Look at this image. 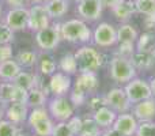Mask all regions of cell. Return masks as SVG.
<instances>
[{"label": "cell", "mask_w": 155, "mask_h": 136, "mask_svg": "<svg viewBox=\"0 0 155 136\" xmlns=\"http://www.w3.org/2000/svg\"><path fill=\"white\" fill-rule=\"evenodd\" d=\"M88 105H90V108L95 112L99 108L106 106V99H105V97H93V98H90V101H88Z\"/></svg>", "instance_id": "39"}, {"label": "cell", "mask_w": 155, "mask_h": 136, "mask_svg": "<svg viewBox=\"0 0 155 136\" xmlns=\"http://www.w3.org/2000/svg\"><path fill=\"white\" fill-rule=\"evenodd\" d=\"M59 67H60V69H61L63 72H64V74H67V75L75 74V72L78 71V64H76L75 56L71 55V53L64 55V56L60 59Z\"/></svg>", "instance_id": "27"}, {"label": "cell", "mask_w": 155, "mask_h": 136, "mask_svg": "<svg viewBox=\"0 0 155 136\" xmlns=\"http://www.w3.org/2000/svg\"><path fill=\"white\" fill-rule=\"evenodd\" d=\"M18 136H23V135H18Z\"/></svg>", "instance_id": "52"}, {"label": "cell", "mask_w": 155, "mask_h": 136, "mask_svg": "<svg viewBox=\"0 0 155 136\" xmlns=\"http://www.w3.org/2000/svg\"><path fill=\"white\" fill-rule=\"evenodd\" d=\"M53 123H52L51 118H46V120H42L40 123H37L33 129H34V134L37 136H52L53 134Z\"/></svg>", "instance_id": "30"}, {"label": "cell", "mask_w": 155, "mask_h": 136, "mask_svg": "<svg viewBox=\"0 0 155 136\" xmlns=\"http://www.w3.org/2000/svg\"><path fill=\"white\" fill-rule=\"evenodd\" d=\"M105 99H106V106H109L114 112H118L120 114L121 113H127L128 109L131 108V102H129L124 88H118V87L112 88L106 94Z\"/></svg>", "instance_id": "10"}, {"label": "cell", "mask_w": 155, "mask_h": 136, "mask_svg": "<svg viewBox=\"0 0 155 136\" xmlns=\"http://www.w3.org/2000/svg\"><path fill=\"white\" fill-rule=\"evenodd\" d=\"M23 2L25 0H5L8 5H11L12 8H18V7H23Z\"/></svg>", "instance_id": "44"}, {"label": "cell", "mask_w": 155, "mask_h": 136, "mask_svg": "<svg viewBox=\"0 0 155 136\" xmlns=\"http://www.w3.org/2000/svg\"><path fill=\"white\" fill-rule=\"evenodd\" d=\"M136 136H155V123L154 121H142L137 125Z\"/></svg>", "instance_id": "34"}, {"label": "cell", "mask_w": 155, "mask_h": 136, "mask_svg": "<svg viewBox=\"0 0 155 136\" xmlns=\"http://www.w3.org/2000/svg\"><path fill=\"white\" fill-rule=\"evenodd\" d=\"M124 91H125L131 104H139V102L146 101L148 98H153V91H151L150 83H147L143 79H137V78H135L131 82L127 83Z\"/></svg>", "instance_id": "4"}, {"label": "cell", "mask_w": 155, "mask_h": 136, "mask_svg": "<svg viewBox=\"0 0 155 136\" xmlns=\"http://www.w3.org/2000/svg\"><path fill=\"white\" fill-rule=\"evenodd\" d=\"M137 32L132 25L124 23L117 29V42L118 44H136Z\"/></svg>", "instance_id": "21"}, {"label": "cell", "mask_w": 155, "mask_h": 136, "mask_svg": "<svg viewBox=\"0 0 155 136\" xmlns=\"http://www.w3.org/2000/svg\"><path fill=\"white\" fill-rule=\"evenodd\" d=\"M135 12H136L135 0H123L120 4L113 8V14L118 21H128Z\"/></svg>", "instance_id": "20"}, {"label": "cell", "mask_w": 155, "mask_h": 136, "mask_svg": "<svg viewBox=\"0 0 155 136\" xmlns=\"http://www.w3.org/2000/svg\"><path fill=\"white\" fill-rule=\"evenodd\" d=\"M45 7L51 18H61L68 11V2L67 0H49Z\"/></svg>", "instance_id": "23"}, {"label": "cell", "mask_w": 155, "mask_h": 136, "mask_svg": "<svg viewBox=\"0 0 155 136\" xmlns=\"http://www.w3.org/2000/svg\"><path fill=\"white\" fill-rule=\"evenodd\" d=\"M150 42H151V35L148 33L142 34L136 41V49L137 51H151Z\"/></svg>", "instance_id": "37"}, {"label": "cell", "mask_w": 155, "mask_h": 136, "mask_svg": "<svg viewBox=\"0 0 155 136\" xmlns=\"http://www.w3.org/2000/svg\"><path fill=\"white\" fill-rule=\"evenodd\" d=\"M110 76L118 83H128L136 76V68L129 59L116 56L110 61Z\"/></svg>", "instance_id": "3"}, {"label": "cell", "mask_w": 155, "mask_h": 136, "mask_svg": "<svg viewBox=\"0 0 155 136\" xmlns=\"http://www.w3.org/2000/svg\"><path fill=\"white\" fill-rule=\"evenodd\" d=\"M101 2H102V4H104V7H107V8H110V10H113V8L120 4L123 0H101Z\"/></svg>", "instance_id": "42"}, {"label": "cell", "mask_w": 155, "mask_h": 136, "mask_svg": "<svg viewBox=\"0 0 155 136\" xmlns=\"http://www.w3.org/2000/svg\"><path fill=\"white\" fill-rule=\"evenodd\" d=\"M70 101L72 102L75 106H80V105H83V102L86 101V95H83V94H80V93H76V91H72Z\"/></svg>", "instance_id": "41"}, {"label": "cell", "mask_w": 155, "mask_h": 136, "mask_svg": "<svg viewBox=\"0 0 155 136\" xmlns=\"http://www.w3.org/2000/svg\"><path fill=\"white\" fill-rule=\"evenodd\" d=\"M131 63L134 64L135 68L139 69H148L154 65V56L151 53V51H135V53L132 55Z\"/></svg>", "instance_id": "19"}, {"label": "cell", "mask_w": 155, "mask_h": 136, "mask_svg": "<svg viewBox=\"0 0 155 136\" xmlns=\"http://www.w3.org/2000/svg\"><path fill=\"white\" fill-rule=\"evenodd\" d=\"M150 86H151V91H153V95L155 97V78H153V80H151Z\"/></svg>", "instance_id": "47"}, {"label": "cell", "mask_w": 155, "mask_h": 136, "mask_svg": "<svg viewBox=\"0 0 155 136\" xmlns=\"http://www.w3.org/2000/svg\"><path fill=\"white\" fill-rule=\"evenodd\" d=\"M68 125L71 127V129H72V132L75 135H79L80 132V128H82V118L79 117H71L70 120L67 121Z\"/></svg>", "instance_id": "40"}, {"label": "cell", "mask_w": 155, "mask_h": 136, "mask_svg": "<svg viewBox=\"0 0 155 136\" xmlns=\"http://www.w3.org/2000/svg\"><path fill=\"white\" fill-rule=\"evenodd\" d=\"M37 80H38V78L35 75L30 74V72L21 71L18 74V76L14 79V83L16 86H19L21 88H23V90L30 91L33 87H37Z\"/></svg>", "instance_id": "24"}, {"label": "cell", "mask_w": 155, "mask_h": 136, "mask_svg": "<svg viewBox=\"0 0 155 136\" xmlns=\"http://www.w3.org/2000/svg\"><path fill=\"white\" fill-rule=\"evenodd\" d=\"M51 26V16L45 5L35 4L29 10V29L40 32L45 27Z\"/></svg>", "instance_id": "9"}, {"label": "cell", "mask_w": 155, "mask_h": 136, "mask_svg": "<svg viewBox=\"0 0 155 136\" xmlns=\"http://www.w3.org/2000/svg\"><path fill=\"white\" fill-rule=\"evenodd\" d=\"M12 59V48L8 45H0V64Z\"/></svg>", "instance_id": "38"}, {"label": "cell", "mask_w": 155, "mask_h": 136, "mask_svg": "<svg viewBox=\"0 0 155 136\" xmlns=\"http://www.w3.org/2000/svg\"><path fill=\"white\" fill-rule=\"evenodd\" d=\"M93 118L99 128H110V127L114 124L116 118H117V114H116L114 110L110 109L109 106H102V108H99L98 110L94 112Z\"/></svg>", "instance_id": "18"}, {"label": "cell", "mask_w": 155, "mask_h": 136, "mask_svg": "<svg viewBox=\"0 0 155 136\" xmlns=\"http://www.w3.org/2000/svg\"><path fill=\"white\" fill-rule=\"evenodd\" d=\"M40 71L44 75H53L56 71V61L51 55H42L40 57Z\"/></svg>", "instance_id": "29"}, {"label": "cell", "mask_w": 155, "mask_h": 136, "mask_svg": "<svg viewBox=\"0 0 155 136\" xmlns=\"http://www.w3.org/2000/svg\"><path fill=\"white\" fill-rule=\"evenodd\" d=\"M0 16H2V5H0Z\"/></svg>", "instance_id": "50"}, {"label": "cell", "mask_w": 155, "mask_h": 136, "mask_svg": "<svg viewBox=\"0 0 155 136\" xmlns=\"http://www.w3.org/2000/svg\"><path fill=\"white\" fill-rule=\"evenodd\" d=\"M151 53H153V56H154V59H155V46L151 48Z\"/></svg>", "instance_id": "49"}, {"label": "cell", "mask_w": 155, "mask_h": 136, "mask_svg": "<svg viewBox=\"0 0 155 136\" xmlns=\"http://www.w3.org/2000/svg\"><path fill=\"white\" fill-rule=\"evenodd\" d=\"M99 136H121V135L118 134V132H116L114 129L112 128V129H106V131L102 132V134L99 135Z\"/></svg>", "instance_id": "45"}, {"label": "cell", "mask_w": 155, "mask_h": 136, "mask_svg": "<svg viewBox=\"0 0 155 136\" xmlns=\"http://www.w3.org/2000/svg\"><path fill=\"white\" fill-rule=\"evenodd\" d=\"M61 32V40L68 42H88L91 38V30L82 19H70V21L61 23L60 26Z\"/></svg>", "instance_id": "1"}, {"label": "cell", "mask_w": 155, "mask_h": 136, "mask_svg": "<svg viewBox=\"0 0 155 136\" xmlns=\"http://www.w3.org/2000/svg\"><path fill=\"white\" fill-rule=\"evenodd\" d=\"M15 61L22 67H33L37 63V55L33 51H22L16 55Z\"/></svg>", "instance_id": "28"}, {"label": "cell", "mask_w": 155, "mask_h": 136, "mask_svg": "<svg viewBox=\"0 0 155 136\" xmlns=\"http://www.w3.org/2000/svg\"><path fill=\"white\" fill-rule=\"evenodd\" d=\"M46 118H49L48 110L44 109V108H34V109L29 113L27 123H29V125L33 128L37 123H40V121H42V120H46Z\"/></svg>", "instance_id": "31"}, {"label": "cell", "mask_w": 155, "mask_h": 136, "mask_svg": "<svg viewBox=\"0 0 155 136\" xmlns=\"http://www.w3.org/2000/svg\"><path fill=\"white\" fill-rule=\"evenodd\" d=\"M52 136H75V134L72 132V129L68 125V123L61 121V123H59L57 125H54Z\"/></svg>", "instance_id": "36"}, {"label": "cell", "mask_w": 155, "mask_h": 136, "mask_svg": "<svg viewBox=\"0 0 155 136\" xmlns=\"http://www.w3.org/2000/svg\"><path fill=\"white\" fill-rule=\"evenodd\" d=\"M14 40V32L5 23H0V45H8Z\"/></svg>", "instance_id": "35"}, {"label": "cell", "mask_w": 155, "mask_h": 136, "mask_svg": "<svg viewBox=\"0 0 155 136\" xmlns=\"http://www.w3.org/2000/svg\"><path fill=\"white\" fill-rule=\"evenodd\" d=\"M72 2H76V3H79V2H80V0H72Z\"/></svg>", "instance_id": "51"}, {"label": "cell", "mask_w": 155, "mask_h": 136, "mask_svg": "<svg viewBox=\"0 0 155 136\" xmlns=\"http://www.w3.org/2000/svg\"><path fill=\"white\" fill-rule=\"evenodd\" d=\"M5 25L12 32L26 29L29 26V10L25 7L11 8L5 15Z\"/></svg>", "instance_id": "12"}, {"label": "cell", "mask_w": 155, "mask_h": 136, "mask_svg": "<svg viewBox=\"0 0 155 136\" xmlns=\"http://www.w3.org/2000/svg\"><path fill=\"white\" fill-rule=\"evenodd\" d=\"M19 72H21V65L12 59L0 64V78L3 80H8V82L14 80Z\"/></svg>", "instance_id": "22"}, {"label": "cell", "mask_w": 155, "mask_h": 136, "mask_svg": "<svg viewBox=\"0 0 155 136\" xmlns=\"http://www.w3.org/2000/svg\"><path fill=\"white\" fill-rule=\"evenodd\" d=\"M46 101V94L44 90L38 87H33L31 90L27 93V106H31L33 109L34 108H42L44 104Z\"/></svg>", "instance_id": "25"}, {"label": "cell", "mask_w": 155, "mask_h": 136, "mask_svg": "<svg viewBox=\"0 0 155 136\" xmlns=\"http://www.w3.org/2000/svg\"><path fill=\"white\" fill-rule=\"evenodd\" d=\"M74 56L80 72H95L104 63L102 55L93 46H82Z\"/></svg>", "instance_id": "2"}, {"label": "cell", "mask_w": 155, "mask_h": 136, "mask_svg": "<svg viewBox=\"0 0 155 136\" xmlns=\"http://www.w3.org/2000/svg\"><path fill=\"white\" fill-rule=\"evenodd\" d=\"M30 2L34 3V5H35V4H42V5H45L46 3L49 2V0H30Z\"/></svg>", "instance_id": "46"}, {"label": "cell", "mask_w": 155, "mask_h": 136, "mask_svg": "<svg viewBox=\"0 0 155 136\" xmlns=\"http://www.w3.org/2000/svg\"><path fill=\"white\" fill-rule=\"evenodd\" d=\"M19 129L16 124L8 120H0V136H18Z\"/></svg>", "instance_id": "33"}, {"label": "cell", "mask_w": 155, "mask_h": 136, "mask_svg": "<svg viewBox=\"0 0 155 136\" xmlns=\"http://www.w3.org/2000/svg\"><path fill=\"white\" fill-rule=\"evenodd\" d=\"M5 117L14 124H22L29 117V106L25 102H12L5 109Z\"/></svg>", "instance_id": "16"}, {"label": "cell", "mask_w": 155, "mask_h": 136, "mask_svg": "<svg viewBox=\"0 0 155 136\" xmlns=\"http://www.w3.org/2000/svg\"><path fill=\"white\" fill-rule=\"evenodd\" d=\"M60 26L61 25H52L45 29L37 32L35 34V41L37 45L44 51H51V49L56 48L59 45L60 40H61V32H60Z\"/></svg>", "instance_id": "5"}, {"label": "cell", "mask_w": 155, "mask_h": 136, "mask_svg": "<svg viewBox=\"0 0 155 136\" xmlns=\"http://www.w3.org/2000/svg\"><path fill=\"white\" fill-rule=\"evenodd\" d=\"M48 88L56 97H63L71 88L70 75L64 74V72H56V74H53L51 76V80H49Z\"/></svg>", "instance_id": "15"}, {"label": "cell", "mask_w": 155, "mask_h": 136, "mask_svg": "<svg viewBox=\"0 0 155 136\" xmlns=\"http://www.w3.org/2000/svg\"><path fill=\"white\" fill-rule=\"evenodd\" d=\"M99 127L97 125V123L94 121V118L86 117L84 120H82V128L78 136H99Z\"/></svg>", "instance_id": "26"}, {"label": "cell", "mask_w": 155, "mask_h": 136, "mask_svg": "<svg viewBox=\"0 0 155 136\" xmlns=\"http://www.w3.org/2000/svg\"><path fill=\"white\" fill-rule=\"evenodd\" d=\"M93 41L101 48H110L117 42V30L114 26L106 22H102L95 27L93 33Z\"/></svg>", "instance_id": "6"}, {"label": "cell", "mask_w": 155, "mask_h": 136, "mask_svg": "<svg viewBox=\"0 0 155 136\" xmlns=\"http://www.w3.org/2000/svg\"><path fill=\"white\" fill-rule=\"evenodd\" d=\"M136 11L143 15H154L155 14V0H135Z\"/></svg>", "instance_id": "32"}, {"label": "cell", "mask_w": 155, "mask_h": 136, "mask_svg": "<svg viewBox=\"0 0 155 136\" xmlns=\"http://www.w3.org/2000/svg\"><path fill=\"white\" fill-rule=\"evenodd\" d=\"M102 10H104V4L101 0H80L78 3L76 11L79 16L84 21H97L101 18Z\"/></svg>", "instance_id": "11"}, {"label": "cell", "mask_w": 155, "mask_h": 136, "mask_svg": "<svg viewBox=\"0 0 155 136\" xmlns=\"http://www.w3.org/2000/svg\"><path fill=\"white\" fill-rule=\"evenodd\" d=\"M29 91L21 88L14 82H4L0 85V104L10 105L12 102H27Z\"/></svg>", "instance_id": "7"}, {"label": "cell", "mask_w": 155, "mask_h": 136, "mask_svg": "<svg viewBox=\"0 0 155 136\" xmlns=\"http://www.w3.org/2000/svg\"><path fill=\"white\" fill-rule=\"evenodd\" d=\"M49 113L57 121H68L74 114V106L70 99L64 97H56L49 104Z\"/></svg>", "instance_id": "8"}, {"label": "cell", "mask_w": 155, "mask_h": 136, "mask_svg": "<svg viewBox=\"0 0 155 136\" xmlns=\"http://www.w3.org/2000/svg\"><path fill=\"white\" fill-rule=\"evenodd\" d=\"M98 88V76L95 72H80L74 83V91L87 97Z\"/></svg>", "instance_id": "13"}, {"label": "cell", "mask_w": 155, "mask_h": 136, "mask_svg": "<svg viewBox=\"0 0 155 136\" xmlns=\"http://www.w3.org/2000/svg\"><path fill=\"white\" fill-rule=\"evenodd\" d=\"M144 25H146V27H147V29H155V14H154V15L146 16Z\"/></svg>", "instance_id": "43"}, {"label": "cell", "mask_w": 155, "mask_h": 136, "mask_svg": "<svg viewBox=\"0 0 155 136\" xmlns=\"http://www.w3.org/2000/svg\"><path fill=\"white\" fill-rule=\"evenodd\" d=\"M134 116L140 121H153L155 117V99L148 98L134 106Z\"/></svg>", "instance_id": "17"}, {"label": "cell", "mask_w": 155, "mask_h": 136, "mask_svg": "<svg viewBox=\"0 0 155 136\" xmlns=\"http://www.w3.org/2000/svg\"><path fill=\"white\" fill-rule=\"evenodd\" d=\"M4 113H5V110H4V108H3V104H0V120H2V117L4 116Z\"/></svg>", "instance_id": "48"}, {"label": "cell", "mask_w": 155, "mask_h": 136, "mask_svg": "<svg viewBox=\"0 0 155 136\" xmlns=\"http://www.w3.org/2000/svg\"><path fill=\"white\" fill-rule=\"evenodd\" d=\"M137 125H139V123L134 114L121 113L116 118L114 124H113V129L118 132L121 136H134L136 135Z\"/></svg>", "instance_id": "14"}]
</instances>
